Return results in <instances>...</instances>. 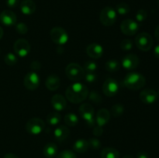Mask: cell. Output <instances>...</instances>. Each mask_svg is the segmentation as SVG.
Returning <instances> with one entry per match:
<instances>
[{"label":"cell","instance_id":"cell-1","mask_svg":"<svg viewBox=\"0 0 159 158\" xmlns=\"http://www.w3.org/2000/svg\"><path fill=\"white\" fill-rule=\"evenodd\" d=\"M89 93V89L85 85L76 82L67 88L65 96L71 103L79 104L84 102L88 98Z\"/></svg>","mask_w":159,"mask_h":158},{"label":"cell","instance_id":"cell-2","mask_svg":"<svg viewBox=\"0 0 159 158\" xmlns=\"http://www.w3.org/2000/svg\"><path fill=\"white\" fill-rule=\"evenodd\" d=\"M146 84V79L144 75L138 72L128 73L125 76L124 85L126 88L132 91H138L144 88Z\"/></svg>","mask_w":159,"mask_h":158},{"label":"cell","instance_id":"cell-3","mask_svg":"<svg viewBox=\"0 0 159 158\" xmlns=\"http://www.w3.org/2000/svg\"><path fill=\"white\" fill-rule=\"evenodd\" d=\"M65 74L71 81H78L85 77V72L83 68L76 63H71L65 68Z\"/></svg>","mask_w":159,"mask_h":158},{"label":"cell","instance_id":"cell-4","mask_svg":"<svg viewBox=\"0 0 159 158\" xmlns=\"http://www.w3.org/2000/svg\"><path fill=\"white\" fill-rule=\"evenodd\" d=\"M99 20L102 25L106 26H111L116 21V12L114 9L107 6L102 9L99 15Z\"/></svg>","mask_w":159,"mask_h":158},{"label":"cell","instance_id":"cell-5","mask_svg":"<svg viewBox=\"0 0 159 158\" xmlns=\"http://www.w3.org/2000/svg\"><path fill=\"white\" fill-rule=\"evenodd\" d=\"M135 44L141 50L148 51L153 46V39L149 33H141L135 38Z\"/></svg>","mask_w":159,"mask_h":158},{"label":"cell","instance_id":"cell-6","mask_svg":"<svg viewBox=\"0 0 159 158\" xmlns=\"http://www.w3.org/2000/svg\"><path fill=\"white\" fill-rule=\"evenodd\" d=\"M79 114L81 117L86 121L89 126L93 127L95 125L94 108L89 103H84L79 106Z\"/></svg>","mask_w":159,"mask_h":158},{"label":"cell","instance_id":"cell-7","mask_svg":"<svg viewBox=\"0 0 159 158\" xmlns=\"http://www.w3.org/2000/svg\"><path fill=\"white\" fill-rule=\"evenodd\" d=\"M50 36L54 43L58 45H64L68 42V34L64 28L57 27L52 28L50 33Z\"/></svg>","mask_w":159,"mask_h":158},{"label":"cell","instance_id":"cell-8","mask_svg":"<svg viewBox=\"0 0 159 158\" xmlns=\"http://www.w3.org/2000/svg\"><path fill=\"white\" fill-rule=\"evenodd\" d=\"M45 128V123L42 119L39 118H33L30 119L26 125V129L28 133L31 135H39L43 132Z\"/></svg>","mask_w":159,"mask_h":158},{"label":"cell","instance_id":"cell-9","mask_svg":"<svg viewBox=\"0 0 159 158\" xmlns=\"http://www.w3.org/2000/svg\"><path fill=\"white\" fill-rule=\"evenodd\" d=\"M13 49L18 56L26 57L30 52V44L26 39H19L14 43Z\"/></svg>","mask_w":159,"mask_h":158},{"label":"cell","instance_id":"cell-10","mask_svg":"<svg viewBox=\"0 0 159 158\" xmlns=\"http://www.w3.org/2000/svg\"><path fill=\"white\" fill-rule=\"evenodd\" d=\"M23 84L26 89L30 91H34L40 85V77L34 71L27 73L23 79Z\"/></svg>","mask_w":159,"mask_h":158},{"label":"cell","instance_id":"cell-11","mask_svg":"<svg viewBox=\"0 0 159 158\" xmlns=\"http://www.w3.org/2000/svg\"><path fill=\"white\" fill-rule=\"evenodd\" d=\"M139 25L136 21L130 19L124 20L120 24L121 32L127 36H133L138 31Z\"/></svg>","mask_w":159,"mask_h":158},{"label":"cell","instance_id":"cell-12","mask_svg":"<svg viewBox=\"0 0 159 158\" xmlns=\"http://www.w3.org/2000/svg\"><path fill=\"white\" fill-rule=\"evenodd\" d=\"M119 91V84L115 79L108 78L104 81L102 85V91L107 97L116 95Z\"/></svg>","mask_w":159,"mask_h":158},{"label":"cell","instance_id":"cell-13","mask_svg":"<svg viewBox=\"0 0 159 158\" xmlns=\"http://www.w3.org/2000/svg\"><path fill=\"white\" fill-rule=\"evenodd\" d=\"M158 94L155 90L147 88L140 93V99L141 102L146 105H152L158 100Z\"/></svg>","mask_w":159,"mask_h":158},{"label":"cell","instance_id":"cell-14","mask_svg":"<svg viewBox=\"0 0 159 158\" xmlns=\"http://www.w3.org/2000/svg\"><path fill=\"white\" fill-rule=\"evenodd\" d=\"M122 65L125 69L134 70L139 65V58L134 54H129L122 58Z\"/></svg>","mask_w":159,"mask_h":158},{"label":"cell","instance_id":"cell-15","mask_svg":"<svg viewBox=\"0 0 159 158\" xmlns=\"http://www.w3.org/2000/svg\"><path fill=\"white\" fill-rule=\"evenodd\" d=\"M0 22L5 26H14L16 23V15L12 11L6 9L0 14Z\"/></svg>","mask_w":159,"mask_h":158},{"label":"cell","instance_id":"cell-16","mask_svg":"<svg viewBox=\"0 0 159 158\" xmlns=\"http://www.w3.org/2000/svg\"><path fill=\"white\" fill-rule=\"evenodd\" d=\"M86 53L89 57H90L91 58H100L103 54V48L99 43H93L87 46Z\"/></svg>","mask_w":159,"mask_h":158},{"label":"cell","instance_id":"cell-17","mask_svg":"<svg viewBox=\"0 0 159 158\" xmlns=\"http://www.w3.org/2000/svg\"><path fill=\"white\" fill-rule=\"evenodd\" d=\"M51 105L53 108L57 111H63L67 107L66 99L61 94H54L51 99Z\"/></svg>","mask_w":159,"mask_h":158},{"label":"cell","instance_id":"cell-18","mask_svg":"<svg viewBox=\"0 0 159 158\" xmlns=\"http://www.w3.org/2000/svg\"><path fill=\"white\" fill-rule=\"evenodd\" d=\"M110 119V112L107 108H101L98 111L96 116V122L99 126H103Z\"/></svg>","mask_w":159,"mask_h":158},{"label":"cell","instance_id":"cell-19","mask_svg":"<svg viewBox=\"0 0 159 158\" xmlns=\"http://www.w3.org/2000/svg\"><path fill=\"white\" fill-rule=\"evenodd\" d=\"M70 130L65 125H59L54 131V138L58 142H63L69 136Z\"/></svg>","mask_w":159,"mask_h":158},{"label":"cell","instance_id":"cell-20","mask_svg":"<svg viewBox=\"0 0 159 158\" xmlns=\"http://www.w3.org/2000/svg\"><path fill=\"white\" fill-rule=\"evenodd\" d=\"M45 85H46L47 88L50 91H56V90L58 89L61 85L60 78L56 74H51L47 77Z\"/></svg>","mask_w":159,"mask_h":158},{"label":"cell","instance_id":"cell-21","mask_svg":"<svg viewBox=\"0 0 159 158\" xmlns=\"http://www.w3.org/2000/svg\"><path fill=\"white\" fill-rule=\"evenodd\" d=\"M20 10L24 15H32L36 11V4L32 0H24L20 4Z\"/></svg>","mask_w":159,"mask_h":158},{"label":"cell","instance_id":"cell-22","mask_svg":"<svg viewBox=\"0 0 159 158\" xmlns=\"http://www.w3.org/2000/svg\"><path fill=\"white\" fill-rule=\"evenodd\" d=\"M43 155L47 158H54L57 154V147L54 143L46 144L43 150Z\"/></svg>","mask_w":159,"mask_h":158},{"label":"cell","instance_id":"cell-23","mask_svg":"<svg viewBox=\"0 0 159 158\" xmlns=\"http://www.w3.org/2000/svg\"><path fill=\"white\" fill-rule=\"evenodd\" d=\"M89 147V143L88 140L84 139H79L75 142L73 144V150L75 152L79 153H83L88 150Z\"/></svg>","mask_w":159,"mask_h":158},{"label":"cell","instance_id":"cell-24","mask_svg":"<svg viewBox=\"0 0 159 158\" xmlns=\"http://www.w3.org/2000/svg\"><path fill=\"white\" fill-rule=\"evenodd\" d=\"M101 158H120V153L113 147H106L101 152Z\"/></svg>","mask_w":159,"mask_h":158},{"label":"cell","instance_id":"cell-25","mask_svg":"<svg viewBox=\"0 0 159 158\" xmlns=\"http://www.w3.org/2000/svg\"><path fill=\"white\" fill-rule=\"evenodd\" d=\"M120 68V63L118 62V60H114V59L107 60V63L105 64V69L110 73H114L119 71Z\"/></svg>","mask_w":159,"mask_h":158},{"label":"cell","instance_id":"cell-26","mask_svg":"<svg viewBox=\"0 0 159 158\" xmlns=\"http://www.w3.org/2000/svg\"><path fill=\"white\" fill-rule=\"evenodd\" d=\"M61 120V116L58 112H51L47 117V122L51 125H55L58 124Z\"/></svg>","mask_w":159,"mask_h":158},{"label":"cell","instance_id":"cell-27","mask_svg":"<svg viewBox=\"0 0 159 158\" xmlns=\"http://www.w3.org/2000/svg\"><path fill=\"white\" fill-rule=\"evenodd\" d=\"M65 122L68 126H75L79 122V118L74 113H68L65 116Z\"/></svg>","mask_w":159,"mask_h":158},{"label":"cell","instance_id":"cell-28","mask_svg":"<svg viewBox=\"0 0 159 158\" xmlns=\"http://www.w3.org/2000/svg\"><path fill=\"white\" fill-rule=\"evenodd\" d=\"M111 114L113 117H120L124 112V107L121 104H115L111 108Z\"/></svg>","mask_w":159,"mask_h":158},{"label":"cell","instance_id":"cell-29","mask_svg":"<svg viewBox=\"0 0 159 158\" xmlns=\"http://www.w3.org/2000/svg\"><path fill=\"white\" fill-rule=\"evenodd\" d=\"M98 65L93 60H87L85 64H84V71L86 73H94L96 72L97 70Z\"/></svg>","mask_w":159,"mask_h":158},{"label":"cell","instance_id":"cell-30","mask_svg":"<svg viewBox=\"0 0 159 158\" xmlns=\"http://www.w3.org/2000/svg\"><path fill=\"white\" fill-rule=\"evenodd\" d=\"M88 97L89 101H91L92 102L95 103L96 105H100L102 102V96L96 91H93L90 93H89Z\"/></svg>","mask_w":159,"mask_h":158},{"label":"cell","instance_id":"cell-31","mask_svg":"<svg viewBox=\"0 0 159 158\" xmlns=\"http://www.w3.org/2000/svg\"><path fill=\"white\" fill-rule=\"evenodd\" d=\"M4 61L9 66H13L18 61L17 57L12 53H8L5 55L4 57Z\"/></svg>","mask_w":159,"mask_h":158},{"label":"cell","instance_id":"cell-32","mask_svg":"<svg viewBox=\"0 0 159 158\" xmlns=\"http://www.w3.org/2000/svg\"><path fill=\"white\" fill-rule=\"evenodd\" d=\"M116 12L120 15H126L130 12V6L125 2H120L116 5Z\"/></svg>","mask_w":159,"mask_h":158},{"label":"cell","instance_id":"cell-33","mask_svg":"<svg viewBox=\"0 0 159 158\" xmlns=\"http://www.w3.org/2000/svg\"><path fill=\"white\" fill-rule=\"evenodd\" d=\"M56 158H77L75 153L69 150H65L59 153Z\"/></svg>","mask_w":159,"mask_h":158},{"label":"cell","instance_id":"cell-34","mask_svg":"<svg viewBox=\"0 0 159 158\" xmlns=\"http://www.w3.org/2000/svg\"><path fill=\"white\" fill-rule=\"evenodd\" d=\"M89 143V148H92L93 150H99L101 147L102 144H101V142L98 139H96V138H91L88 140Z\"/></svg>","mask_w":159,"mask_h":158},{"label":"cell","instance_id":"cell-35","mask_svg":"<svg viewBox=\"0 0 159 158\" xmlns=\"http://www.w3.org/2000/svg\"><path fill=\"white\" fill-rule=\"evenodd\" d=\"M148 17V12L147 11L144 9H140L136 13V20L137 21L141 23V22L144 21Z\"/></svg>","mask_w":159,"mask_h":158},{"label":"cell","instance_id":"cell-36","mask_svg":"<svg viewBox=\"0 0 159 158\" xmlns=\"http://www.w3.org/2000/svg\"><path fill=\"white\" fill-rule=\"evenodd\" d=\"M133 47V42L131 40L125 39L120 43V48L124 50H130Z\"/></svg>","mask_w":159,"mask_h":158},{"label":"cell","instance_id":"cell-37","mask_svg":"<svg viewBox=\"0 0 159 158\" xmlns=\"http://www.w3.org/2000/svg\"><path fill=\"white\" fill-rule=\"evenodd\" d=\"M16 30L20 34H26L28 32V27L24 23H19L16 24Z\"/></svg>","mask_w":159,"mask_h":158},{"label":"cell","instance_id":"cell-38","mask_svg":"<svg viewBox=\"0 0 159 158\" xmlns=\"http://www.w3.org/2000/svg\"><path fill=\"white\" fill-rule=\"evenodd\" d=\"M84 78L85 79L88 83H93L96 81V78H97V74H96V72L94 73H86L85 74V77Z\"/></svg>","mask_w":159,"mask_h":158},{"label":"cell","instance_id":"cell-39","mask_svg":"<svg viewBox=\"0 0 159 158\" xmlns=\"http://www.w3.org/2000/svg\"><path fill=\"white\" fill-rule=\"evenodd\" d=\"M93 133L95 136H102V134L103 133V129H102V126L97 125V126H96L94 129H93Z\"/></svg>","mask_w":159,"mask_h":158},{"label":"cell","instance_id":"cell-40","mask_svg":"<svg viewBox=\"0 0 159 158\" xmlns=\"http://www.w3.org/2000/svg\"><path fill=\"white\" fill-rule=\"evenodd\" d=\"M20 0H6V5L9 8H15L18 6Z\"/></svg>","mask_w":159,"mask_h":158},{"label":"cell","instance_id":"cell-41","mask_svg":"<svg viewBox=\"0 0 159 158\" xmlns=\"http://www.w3.org/2000/svg\"><path fill=\"white\" fill-rule=\"evenodd\" d=\"M30 66L33 70H34V71H37V70H39L40 68L41 64H40V62L37 61V60H34V61H33L32 63H31Z\"/></svg>","mask_w":159,"mask_h":158},{"label":"cell","instance_id":"cell-42","mask_svg":"<svg viewBox=\"0 0 159 158\" xmlns=\"http://www.w3.org/2000/svg\"><path fill=\"white\" fill-rule=\"evenodd\" d=\"M137 158H149V156L146 152L140 151L137 153Z\"/></svg>","mask_w":159,"mask_h":158},{"label":"cell","instance_id":"cell-43","mask_svg":"<svg viewBox=\"0 0 159 158\" xmlns=\"http://www.w3.org/2000/svg\"><path fill=\"white\" fill-rule=\"evenodd\" d=\"M154 54H155V57L159 59V43L155 46V49H154Z\"/></svg>","mask_w":159,"mask_h":158},{"label":"cell","instance_id":"cell-44","mask_svg":"<svg viewBox=\"0 0 159 158\" xmlns=\"http://www.w3.org/2000/svg\"><path fill=\"white\" fill-rule=\"evenodd\" d=\"M3 158H19L16 155L13 154V153H7V154L5 155V156Z\"/></svg>","mask_w":159,"mask_h":158},{"label":"cell","instance_id":"cell-45","mask_svg":"<svg viewBox=\"0 0 159 158\" xmlns=\"http://www.w3.org/2000/svg\"><path fill=\"white\" fill-rule=\"evenodd\" d=\"M155 37H156L157 40L159 41V25L158 26L156 27V29H155Z\"/></svg>","mask_w":159,"mask_h":158},{"label":"cell","instance_id":"cell-46","mask_svg":"<svg viewBox=\"0 0 159 158\" xmlns=\"http://www.w3.org/2000/svg\"><path fill=\"white\" fill-rule=\"evenodd\" d=\"M2 36H3V29H2V28L0 26V40L2 39Z\"/></svg>","mask_w":159,"mask_h":158},{"label":"cell","instance_id":"cell-47","mask_svg":"<svg viewBox=\"0 0 159 158\" xmlns=\"http://www.w3.org/2000/svg\"><path fill=\"white\" fill-rule=\"evenodd\" d=\"M123 158H134L133 156L131 155H125L124 156H123Z\"/></svg>","mask_w":159,"mask_h":158},{"label":"cell","instance_id":"cell-48","mask_svg":"<svg viewBox=\"0 0 159 158\" xmlns=\"http://www.w3.org/2000/svg\"><path fill=\"white\" fill-rule=\"evenodd\" d=\"M157 93H158V94L159 95V89H158V92H157Z\"/></svg>","mask_w":159,"mask_h":158},{"label":"cell","instance_id":"cell-49","mask_svg":"<svg viewBox=\"0 0 159 158\" xmlns=\"http://www.w3.org/2000/svg\"><path fill=\"white\" fill-rule=\"evenodd\" d=\"M0 53H1V50H0Z\"/></svg>","mask_w":159,"mask_h":158}]
</instances>
